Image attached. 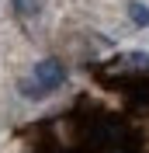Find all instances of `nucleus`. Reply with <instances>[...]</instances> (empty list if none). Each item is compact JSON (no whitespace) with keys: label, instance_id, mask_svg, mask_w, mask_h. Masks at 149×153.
<instances>
[{"label":"nucleus","instance_id":"nucleus-2","mask_svg":"<svg viewBox=\"0 0 149 153\" xmlns=\"http://www.w3.org/2000/svg\"><path fill=\"white\" fill-rule=\"evenodd\" d=\"M128 18L135 21V25H149V7L135 0V4H128Z\"/></svg>","mask_w":149,"mask_h":153},{"label":"nucleus","instance_id":"nucleus-5","mask_svg":"<svg viewBox=\"0 0 149 153\" xmlns=\"http://www.w3.org/2000/svg\"><path fill=\"white\" fill-rule=\"evenodd\" d=\"M128 63H132V66H149V52H132Z\"/></svg>","mask_w":149,"mask_h":153},{"label":"nucleus","instance_id":"nucleus-3","mask_svg":"<svg viewBox=\"0 0 149 153\" xmlns=\"http://www.w3.org/2000/svg\"><path fill=\"white\" fill-rule=\"evenodd\" d=\"M21 94H24V97H31V101H38V97H45V91H42L35 80H21Z\"/></svg>","mask_w":149,"mask_h":153},{"label":"nucleus","instance_id":"nucleus-1","mask_svg":"<svg viewBox=\"0 0 149 153\" xmlns=\"http://www.w3.org/2000/svg\"><path fill=\"white\" fill-rule=\"evenodd\" d=\"M35 84L42 87V91H59V87L66 84V66L59 63V59H42V63H35Z\"/></svg>","mask_w":149,"mask_h":153},{"label":"nucleus","instance_id":"nucleus-4","mask_svg":"<svg viewBox=\"0 0 149 153\" xmlns=\"http://www.w3.org/2000/svg\"><path fill=\"white\" fill-rule=\"evenodd\" d=\"M14 7H18V14H38V7H42V0H14Z\"/></svg>","mask_w":149,"mask_h":153}]
</instances>
